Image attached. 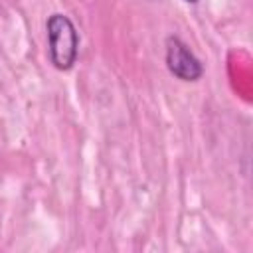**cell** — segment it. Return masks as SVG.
<instances>
[{
  "instance_id": "obj_1",
  "label": "cell",
  "mask_w": 253,
  "mask_h": 253,
  "mask_svg": "<svg viewBox=\"0 0 253 253\" xmlns=\"http://www.w3.org/2000/svg\"><path fill=\"white\" fill-rule=\"evenodd\" d=\"M47 30V49L49 59L55 69L67 71L77 61L79 36L73 22L65 14H51L45 24Z\"/></svg>"
},
{
  "instance_id": "obj_2",
  "label": "cell",
  "mask_w": 253,
  "mask_h": 253,
  "mask_svg": "<svg viewBox=\"0 0 253 253\" xmlns=\"http://www.w3.org/2000/svg\"><path fill=\"white\" fill-rule=\"evenodd\" d=\"M166 65L172 75L182 81H198L204 75V65L190 51V47L176 36L166 40Z\"/></svg>"
},
{
  "instance_id": "obj_3",
  "label": "cell",
  "mask_w": 253,
  "mask_h": 253,
  "mask_svg": "<svg viewBox=\"0 0 253 253\" xmlns=\"http://www.w3.org/2000/svg\"><path fill=\"white\" fill-rule=\"evenodd\" d=\"M184 2H190V4H196L198 0H184Z\"/></svg>"
}]
</instances>
